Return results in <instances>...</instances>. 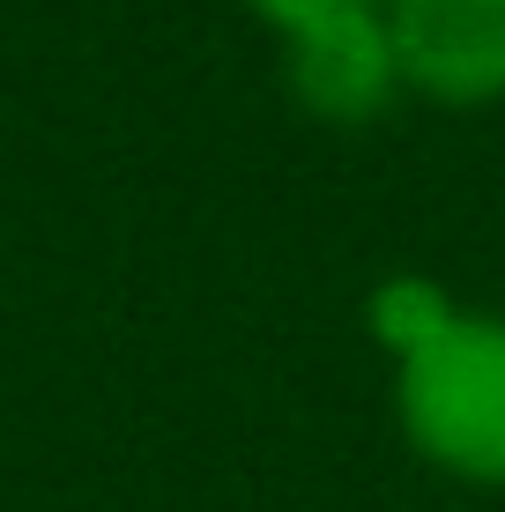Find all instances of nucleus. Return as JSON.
<instances>
[{"instance_id": "7ed1b4c3", "label": "nucleus", "mask_w": 505, "mask_h": 512, "mask_svg": "<svg viewBox=\"0 0 505 512\" xmlns=\"http://www.w3.org/2000/svg\"><path fill=\"white\" fill-rule=\"evenodd\" d=\"M283 90L320 127H372V119H387L409 97L394 38H387V0L290 30L283 38Z\"/></svg>"}, {"instance_id": "20e7f679", "label": "nucleus", "mask_w": 505, "mask_h": 512, "mask_svg": "<svg viewBox=\"0 0 505 512\" xmlns=\"http://www.w3.org/2000/svg\"><path fill=\"white\" fill-rule=\"evenodd\" d=\"M454 312L461 305H454V290H446L439 275H387L364 297V327H372V342L387 349V357H409V349L431 342Z\"/></svg>"}, {"instance_id": "39448f33", "label": "nucleus", "mask_w": 505, "mask_h": 512, "mask_svg": "<svg viewBox=\"0 0 505 512\" xmlns=\"http://www.w3.org/2000/svg\"><path fill=\"white\" fill-rule=\"evenodd\" d=\"M246 8L275 38H290V30H305V23H327V15H350V8H379V0H246Z\"/></svg>"}, {"instance_id": "f03ea898", "label": "nucleus", "mask_w": 505, "mask_h": 512, "mask_svg": "<svg viewBox=\"0 0 505 512\" xmlns=\"http://www.w3.org/2000/svg\"><path fill=\"white\" fill-rule=\"evenodd\" d=\"M387 38L409 97L439 112L505 104V0H387Z\"/></svg>"}, {"instance_id": "f257e3e1", "label": "nucleus", "mask_w": 505, "mask_h": 512, "mask_svg": "<svg viewBox=\"0 0 505 512\" xmlns=\"http://www.w3.org/2000/svg\"><path fill=\"white\" fill-rule=\"evenodd\" d=\"M394 423L424 468L468 490H505V312H454L394 357Z\"/></svg>"}]
</instances>
